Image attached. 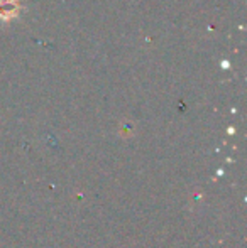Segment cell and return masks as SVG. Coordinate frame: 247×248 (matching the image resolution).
<instances>
[{
    "instance_id": "6da1fadb",
    "label": "cell",
    "mask_w": 247,
    "mask_h": 248,
    "mask_svg": "<svg viewBox=\"0 0 247 248\" xmlns=\"http://www.w3.org/2000/svg\"><path fill=\"white\" fill-rule=\"evenodd\" d=\"M22 9V0H0V22H10L19 17Z\"/></svg>"
}]
</instances>
